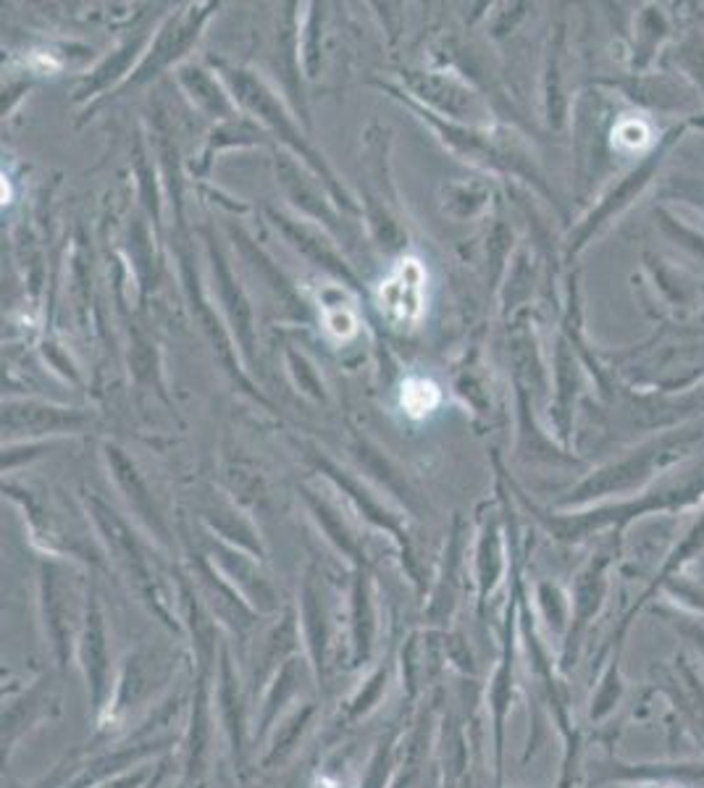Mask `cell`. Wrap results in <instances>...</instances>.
I'll list each match as a JSON object with an SVG mask.
<instances>
[{
	"label": "cell",
	"mask_w": 704,
	"mask_h": 788,
	"mask_svg": "<svg viewBox=\"0 0 704 788\" xmlns=\"http://www.w3.org/2000/svg\"><path fill=\"white\" fill-rule=\"evenodd\" d=\"M379 310L392 326L413 329L426 310V268L418 258H403L379 287Z\"/></svg>",
	"instance_id": "1"
},
{
	"label": "cell",
	"mask_w": 704,
	"mask_h": 788,
	"mask_svg": "<svg viewBox=\"0 0 704 788\" xmlns=\"http://www.w3.org/2000/svg\"><path fill=\"white\" fill-rule=\"evenodd\" d=\"M76 649H80L82 668H85L95 713H103L106 700L111 696V681H108L111 655H108V642H106V631H103L100 616L95 610L87 612L85 631H82V638H80V644H76Z\"/></svg>",
	"instance_id": "2"
},
{
	"label": "cell",
	"mask_w": 704,
	"mask_h": 788,
	"mask_svg": "<svg viewBox=\"0 0 704 788\" xmlns=\"http://www.w3.org/2000/svg\"><path fill=\"white\" fill-rule=\"evenodd\" d=\"M399 403H403V408L410 418H423L429 416V413H434L437 405L442 403V392H439V386L431 379L413 377L403 384Z\"/></svg>",
	"instance_id": "3"
},
{
	"label": "cell",
	"mask_w": 704,
	"mask_h": 788,
	"mask_svg": "<svg viewBox=\"0 0 704 788\" xmlns=\"http://www.w3.org/2000/svg\"><path fill=\"white\" fill-rule=\"evenodd\" d=\"M326 324H329V332L337 334V337H342V339L353 337L355 334V315L347 308H337V310L329 308Z\"/></svg>",
	"instance_id": "4"
},
{
	"label": "cell",
	"mask_w": 704,
	"mask_h": 788,
	"mask_svg": "<svg viewBox=\"0 0 704 788\" xmlns=\"http://www.w3.org/2000/svg\"><path fill=\"white\" fill-rule=\"evenodd\" d=\"M145 775H147V773H134V775H124V778H116V780H111V784H108V786H103V788H134V786H140V784H142V780H145Z\"/></svg>",
	"instance_id": "5"
},
{
	"label": "cell",
	"mask_w": 704,
	"mask_h": 788,
	"mask_svg": "<svg viewBox=\"0 0 704 788\" xmlns=\"http://www.w3.org/2000/svg\"><path fill=\"white\" fill-rule=\"evenodd\" d=\"M381 681H384V673H379V676H377V686H373L371 691H379V683H381ZM368 696H371V694L360 696V700H358V704H363V713H366V709H368V707H371V704H368Z\"/></svg>",
	"instance_id": "6"
}]
</instances>
